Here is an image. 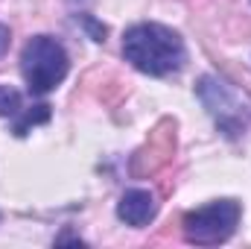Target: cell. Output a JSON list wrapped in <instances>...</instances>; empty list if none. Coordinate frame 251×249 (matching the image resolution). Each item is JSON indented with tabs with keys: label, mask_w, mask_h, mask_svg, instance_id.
<instances>
[{
	"label": "cell",
	"mask_w": 251,
	"mask_h": 249,
	"mask_svg": "<svg viewBox=\"0 0 251 249\" xmlns=\"http://www.w3.org/2000/svg\"><path fill=\"white\" fill-rule=\"evenodd\" d=\"M50 121V106L47 103H38V106H32V109H26L18 121H15V126H12V132L18 135V138H24L26 132H29V126H38V124H47Z\"/></svg>",
	"instance_id": "8992f818"
},
{
	"label": "cell",
	"mask_w": 251,
	"mask_h": 249,
	"mask_svg": "<svg viewBox=\"0 0 251 249\" xmlns=\"http://www.w3.org/2000/svg\"><path fill=\"white\" fill-rule=\"evenodd\" d=\"M9 41H12V35H9V27H3V24H0V56L9 50Z\"/></svg>",
	"instance_id": "9c48e42d"
},
{
	"label": "cell",
	"mask_w": 251,
	"mask_h": 249,
	"mask_svg": "<svg viewBox=\"0 0 251 249\" xmlns=\"http://www.w3.org/2000/svg\"><path fill=\"white\" fill-rule=\"evenodd\" d=\"M196 94L201 100V106L207 109V115L216 121V126L228 135L237 138L240 132H246L251 124V106L246 103V97L225 79L219 76H201L196 85Z\"/></svg>",
	"instance_id": "3957f363"
},
{
	"label": "cell",
	"mask_w": 251,
	"mask_h": 249,
	"mask_svg": "<svg viewBox=\"0 0 251 249\" xmlns=\"http://www.w3.org/2000/svg\"><path fill=\"white\" fill-rule=\"evenodd\" d=\"M243 217V205L237 199H213L196 211L184 214V241L196 247H216L225 244Z\"/></svg>",
	"instance_id": "277c9868"
},
{
	"label": "cell",
	"mask_w": 251,
	"mask_h": 249,
	"mask_svg": "<svg viewBox=\"0 0 251 249\" xmlns=\"http://www.w3.org/2000/svg\"><path fill=\"white\" fill-rule=\"evenodd\" d=\"M76 21L91 32V38H94V41H105V27H102V24H97L91 15H76Z\"/></svg>",
	"instance_id": "ba28073f"
},
{
	"label": "cell",
	"mask_w": 251,
	"mask_h": 249,
	"mask_svg": "<svg viewBox=\"0 0 251 249\" xmlns=\"http://www.w3.org/2000/svg\"><path fill=\"white\" fill-rule=\"evenodd\" d=\"M21 112V94L9 85H0V118H15Z\"/></svg>",
	"instance_id": "52a82bcc"
},
{
	"label": "cell",
	"mask_w": 251,
	"mask_h": 249,
	"mask_svg": "<svg viewBox=\"0 0 251 249\" xmlns=\"http://www.w3.org/2000/svg\"><path fill=\"white\" fill-rule=\"evenodd\" d=\"M67 70H70L67 50L53 35H35L26 41V47L21 53V73H24L29 94H35V97L50 94L56 85L64 82Z\"/></svg>",
	"instance_id": "7a4b0ae2"
},
{
	"label": "cell",
	"mask_w": 251,
	"mask_h": 249,
	"mask_svg": "<svg viewBox=\"0 0 251 249\" xmlns=\"http://www.w3.org/2000/svg\"><path fill=\"white\" fill-rule=\"evenodd\" d=\"M123 56L140 73L167 76L184 64L187 50L176 30L164 24H134L123 32Z\"/></svg>",
	"instance_id": "6da1fadb"
},
{
	"label": "cell",
	"mask_w": 251,
	"mask_h": 249,
	"mask_svg": "<svg viewBox=\"0 0 251 249\" xmlns=\"http://www.w3.org/2000/svg\"><path fill=\"white\" fill-rule=\"evenodd\" d=\"M155 214H158V202H155V196H152L149 190H143V187L126 190L123 196H120V202H117V217L123 220L126 226H134V229L149 226V223L155 220Z\"/></svg>",
	"instance_id": "5b68a950"
}]
</instances>
